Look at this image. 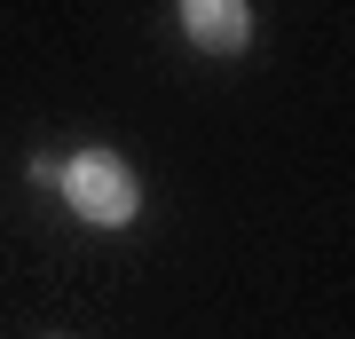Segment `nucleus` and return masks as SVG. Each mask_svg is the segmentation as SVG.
<instances>
[{"label":"nucleus","instance_id":"nucleus-1","mask_svg":"<svg viewBox=\"0 0 355 339\" xmlns=\"http://www.w3.org/2000/svg\"><path fill=\"white\" fill-rule=\"evenodd\" d=\"M55 182H64V198H71L79 221H135V174H127V158L87 150V158L55 166Z\"/></svg>","mask_w":355,"mask_h":339},{"label":"nucleus","instance_id":"nucleus-2","mask_svg":"<svg viewBox=\"0 0 355 339\" xmlns=\"http://www.w3.org/2000/svg\"><path fill=\"white\" fill-rule=\"evenodd\" d=\"M182 24H190V40H198V48L229 55V48H245V32H253V16H245L237 0H190V8H182Z\"/></svg>","mask_w":355,"mask_h":339}]
</instances>
